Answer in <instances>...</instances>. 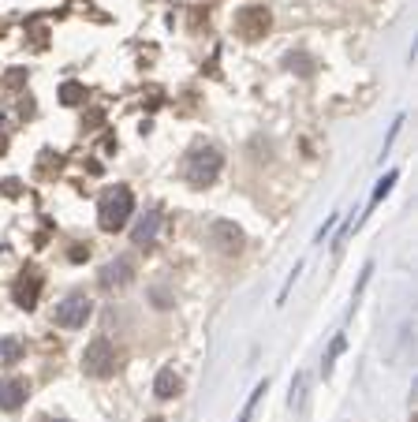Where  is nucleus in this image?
Listing matches in <instances>:
<instances>
[{
    "instance_id": "nucleus-1",
    "label": "nucleus",
    "mask_w": 418,
    "mask_h": 422,
    "mask_svg": "<svg viewBox=\"0 0 418 422\" xmlns=\"http://www.w3.org/2000/svg\"><path fill=\"white\" fill-rule=\"evenodd\" d=\"M131 213H135V195H131V187H113V191H105V198H101V206H97V224H101V232H120V228H127Z\"/></svg>"
},
{
    "instance_id": "nucleus-2",
    "label": "nucleus",
    "mask_w": 418,
    "mask_h": 422,
    "mask_svg": "<svg viewBox=\"0 0 418 422\" xmlns=\"http://www.w3.org/2000/svg\"><path fill=\"white\" fill-rule=\"evenodd\" d=\"M220 164H225V157H220L217 146H198V150H191L187 164H183V176H187L191 187H209L220 176Z\"/></svg>"
},
{
    "instance_id": "nucleus-3",
    "label": "nucleus",
    "mask_w": 418,
    "mask_h": 422,
    "mask_svg": "<svg viewBox=\"0 0 418 422\" xmlns=\"http://www.w3.org/2000/svg\"><path fill=\"white\" fill-rule=\"evenodd\" d=\"M120 366V355L116 347L105 341V336H94V341L86 344V352H82V370L90 374V378H113Z\"/></svg>"
},
{
    "instance_id": "nucleus-4",
    "label": "nucleus",
    "mask_w": 418,
    "mask_h": 422,
    "mask_svg": "<svg viewBox=\"0 0 418 422\" xmlns=\"http://www.w3.org/2000/svg\"><path fill=\"white\" fill-rule=\"evenodd\" d=\"M236 34L239 38H247V41H254V38H265L269 34V26H273V12H269L265 4H247V8H239L236 12Z\"/></svg>"
},
{
    "instance_id": "nucleus-5",
    "label": "nucleus",
    "mask_w": 418,
    "mask_h": 422,
    "mask_svg": "<svg viewBox=\"0 0 418 422\" xmlns=\"http://www.w3.org/2000/svg\"><path fill=\"white\" fill-rule=\"evenodd\" d=\"M90 314H94V303L86 296H68L64 303H57V310H53V325L60 329H82L90 322Z\"/></svg>"
},
{
    "instance_id": "nucleus-6",
    "label": "nucleus",
    "mask_w": 418,
    "mask_h": 422,
    "mask_svg": "<svg viewBox=\"0 0 418 422\" xmlns=\"http://www.w3.org/2000/svg\"><path fill=\"white\" fill-rule=\"evenodd\" d=\"M41 288H45L41 273L34 269V265H26V269L19 273V280L12 284V299H15V307H19V310H34V307H38V299H41Z\"/></svg>"
},
{
    "instance_id": "nucleus-7",
    "label": "nucleus",
    "mask_w": 418,
    "mask_h": 422,
    "mask_svg": "<svg viewBox=\"0 0 418 422\" xmlns=\"http://www.w3.org/2000/svg\"><path fill=\"white\" fill-rule=\"evenodd\" d=\"M209 240L220 254H239L243 251V228L236 221H213L209 224Z\"/></svg>"
},
{
    "instance_id": "nucleus-8",
    "label": "nucleus",
    "mask_w": 418,
    "mask_h": 422,
    "mask_svg": "<svg viewBox=\"0 0 418 422\" xmlns=\"http://www.w3.org/2000/svg\"><path fill=\"white\" fill-rule=\"evenodd\" d=\"M135 280V262L131 258H113L101 269V288L105 291H116V288H127Z\"/></svg>"
},
{
    "instance_id": "nucleus-9",
    "label": "nucleus",
    "mask_w": 418,
    "mask_h": 422,
    "mask_svg": "<svg viewBox=\"0 0 418 422\" xmlns=\"http://www.w3.org/2000/svg\"><path fill=\"white\" fill-rule=\"evenodd\" d=\"M30 396V381L26 378H4L0 381V411H19Z\"/></svg>"
},
{
    "instance_id": "nucleus-10",
    "label": "nucleus",
    "mask_w": 418,
    "mask_h": 422,
    "mask_svg": "<svg viewBox=\"0 0 418 422\" xmlns=\"http://www.w3.org/2000/svg\"><path fill=\"white\" fill-rule=\"evenodd\" d=\"M157 232H161V209H146V217L135 224V232H131V243L146 251V247L157 243Z\"/></svg>"
},
{
    "instance_id": "nucleus-11",
    "label": "nucleus",
    "mask_w": 418,
    "mask_h": 422,
    "mask_svg": "<svg viewBox=\"0 0 418 422\" xmlns=\"http://www.w3.org/2000/svg\"><path fill=\"white\" fill-rule=\"evenodd\" d=\"M180 378H175V370L172 366H164V370H157V378H153V392H157V400H175L180 396Z\"/></svg>"
},
{
    "instance_id": "nucleus-12",
    "label": "nucleus",
    "mask_w": 418,
    "mask_h": 422,
    "mask_svg": "<svg viewBox=\"0 0 418 422\" xmlns=\"http://www.w3.org/2000/svg\"><path fill=\"white\" fill-rule=\"evenodd\" d=\"M60 101H64V105H82V101H86V86H82V82H64V86H60Z\"/></svg>"
},
{
    "instance_id": "nucleus-13",
    "label": "nucleus",
    "mask_w": 418,
    "mask_h": 422,
    "mask_svg": "<svg viewBox=\"0 0 418 422\" xmlns=\"http://www.w3.org/2000/svg\"><path fill=\"white\" fill-rule=\"evenodd\" d=\"M19 355H23V344L19 341H0V366H12V363H19Z\"/></svg>"
},
{
    "instance_id": "nucleus-14",
    "label": "nucleus",
    "mask_w": 418,
    "mask_h": 422,
    "mask_svg": "<svg viewBox=\"0 0 418 422\" xmlns=\"http://www.w3.org/2000/svg\"><path fill=\"white\" fill-rule=\"evenodd\" d=\"M396 180H399V172H396V169H392V172H385V180H377V187H374V195H370V209H374V206H377V202H381V198H385V195H388V191H392V183H396Z\"/></svg>"
},
{
    "instance_id": "nucleus-15",
    "label": "nucleus",
    "mask_w": 418,
    "mask_h": 422,
    "mask_svg": "<svg viewBox=\"0 0 418 422\" xmlns=\"http://www.w3.org/2000/svg\"><path fill=\"white\" fill-rule=\"evenodd\" d=\"M287 68H292V71H303V75H310L314 64H310V57H306V52H287Z\"/></svg>"
},
{
    "instance_id": "nucleus-16",
    "label": "nucleus",
    "mask_w": 418,
    "mask_h": 422,
    "mask_svg": "<svg viewBox=\"0 0 418 422\" xmlns=\"http://www.w3.org/2000/svg\"><path fill=\"white\" fill-rule=\"evenodd\" d=\"M343 344H348V341H343V336H336V341H332V347H329V355H325V363H321V370H325V374L332 370V363H336V355L343 352Z\"/></svg>"
},
{
    "instance_id": "nucleus-17",
    "label": "nucleus",
    "mask_w": 418,
    "mask_h": 422,
    "mask_svg": "<svg viewBox=\"0 0 418 422\" xmlns=\"http://www.w3.org/2000/svg\"><path fill=\"white\" fill-rule=\"evenodd\" d=\"M299 400H303V374H299V378H295V385H292V407H295Z\"/></svg>"
},
{
    "instance_id": "nucleus-18",
    "label": "nucleus",
    "mask_w": 418,
    "mask_h": 422,
    "mask_svg": "<svg viewBox=\"0 0 418 422\" xmlns=\"http://www.w3.org/2000/svg\"><path fill=\"white\" fill-rule=\"evenodd\" d=\"M146 422H164V419H146Z\"/></svg>"
},
{
    "instance_id": "nucleus-19",
    "label": "nucleus",
    "mask_w": 418,
    "mask_h": 422,
    "mask_svg": "<svg viewBox=\"0 0 418 422\" xmlns=\"http://www.w3.org/2000/svg\"><path fill=\"white\" fill-rule=\"evenodd\" d=\"M45 422H53V419H45Z\"/></svg>"
}]
</instances>
